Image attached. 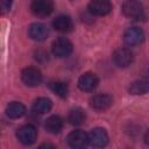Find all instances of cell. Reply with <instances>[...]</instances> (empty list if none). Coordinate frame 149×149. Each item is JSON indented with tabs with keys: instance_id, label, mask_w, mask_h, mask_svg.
<instances>
[{
	"instance_id": "1",
	"label": "cell",
	"mask_w": 149,
	"mask_h": 149,
	"mask_svg": "<svg viewBox=\"0 0 149 149\" xmlns=\"http://www.w3.org/2000/svg\"><path fill=\"white\" fill-rule=\"evenodd\" d=\"M123 14L132 20H141L144 16V10L142 3L136 0H128L122 5Z\"/></svg>"
},
{
	"instance_id": "2",
	"label": "cell",
	"mask_w": 149,
	"mask_h": 149,
	"mask_svg": "<svg viewBox=\"0 0 149 149\" xmlns=\"http://www.w3.org/2000/svg\"><path fill=\"white\" fill-rule=\"evenodd\" d=\"M88 143V135L81 129L73 130L68 136V144L71 149H85Z\"/></svg>"
},
{
	"instance_id": "3",
	"label": "cell",
	"mask_w": 149,
	"mask_h": 149,
	"mask_svg": "<svg viewBox=\"0 0 149 149\" xmlns=\"http://www.w3.org/2000/svg\"><path fill=\"white\" fill-rule=\"evenodd\" d=\"M16 137L21 143H23L26 146L33 144L36 141L37 130L33 125H24V126H22L17 129Z\"/></svg>"
},
{
	"instance_id": "4",
	"label": "cell",
	"mask_w": 149,
	"mask_h": 149,
	"mask_svg": "<svg viewBox=\"0 0 149 149\" xmlns=\"http://www.w3.org/2000/svg\"><path fill=\"white\" fill-rule=\"evenodd\" d=\"M72 52V43L65 37H58L52 42V54L59 58L68 57Z\"/></svg>"
},
{
	"instance_id": "5",
	"label": "cell",
	"mask_w": 149,
	"mask_h": 149,
	"mask_svg": "<svg viewBox=\"0 0 149 149\" xmlns=\"http://www.w3.org/2000/svg\"><path fill=\"white\" fill-rule=\"evenodd\" d=\"M144 33L139 27H130L125 31L123 41L128 47H135L143 42Z\"/></svg>"
},
{
	"instance_id": "6",
	"label": "cell",
	"mask_w": 149,
	"mask_h": 149,
	"mask_svg": "<svg viewBox=\"0 0 149 149\" xmlns=\"http://www.w3.org/2000/svg\"><path fill=\"white\" fill-rule=\"evenodd\" d=\"M88 141L94 148H104L108 143V134L104 128H94L88 134Z\"/></svg>"
},
{
	"instance_id": "7",
	"label": "cell",
	"mask_w": 149,
	"mask_h": 149,
	"mask_svg": "<svg viewBox=\"0 0 149 149\" xmlns=\"http://www.w3.org/2000/svg\"><path fill=\"white\" fill-rule=\"evenodd\" d=\"M113 61L119 68H127L134 61V55L128 48H120L113 55Z\"/></svg>"
},
{
	"instance_id": "8",
	"label": "cell",
	"mask_w": 149,
	"mask_h": 149,
	"mask_svg": "<svg viewBox=\"0 0 149 149\" xmlns=\"http://www.w3.org/2000/svg\"><path fill=\"white\" fill-rule=\"evenodd\" d=\"M22 81L30 87L37 86L42 81V74L36 68H26L21 73Z\"/></svg>"
},
{
	"instance_id": "9",
	"label": "cell",
	"mask_w": 149,
	"mask_h": 149,
	"mask_svg": "<svg viewBox=\"0 0 149 149\" xmlns=\"http://www.w3.org/2000/svg\"><path fill=\"white\" fill-rule=\"evenodd\" d=\"M30 9L37 16H48L54 10V3L50 0H35L31 2Z\"/></svg>"
},
{
	"instance_id": "10",
	"label": "cell",
	"mask_w": 149,
	"mask_h": 149,
	"mask_svg": "<svg viewBox=\"0 0 149 149\" xmlns=\"http://www.w3.org/2000/svg\"><path fill=\"white\" fill-rule=\"evenodd\" d=\"M98 83H99V79L94 73L85 72L78 79V87L81 91L90 92V91H93L98 86Z\"/></svg>"
},
{
	"instance_id": "11",
	"label": "cell",
	"mask_w": 149,
	"mask_h": 149,
	"mask_svg": "<svg viewBox=\"0 0 149 149\" xmlns=\"http://www.w3.org/2000/svg\"><path fill=\"white\" fill-rule=\"evenodd\" d=\"M112 10V5L106 0H93L88 3V12L97 16L107 15Z\"/></svg>"
},
{
	"instance_id": "12",
	"label": "cell",
	"mask_w": 149,
	"mask_h": 149,
	"mask_svg": "<svg viewBox=\"0 0 149 149\" xmlns=\"http://www.w3.org/2000/svg\"><path fill=\"white\" fill-rule=\"evenodd\" d=\"M113 102V99L109 94H95L90 99V105L97 111L107 109Z\"/></svg>"
},
{
	"instance_id": "13",
	"label": "cell",
	"mask_w": 149,
	"mask_h": 149,
	"mask_svg": "<svg viewBox=\"0 0 149 149\" xmlns=\"http://www.w3.org/2000/svg\"><path fill=\"white\" fill-rule=\"evenodd\" d=\"M54 28L59 33H69L73 28L72 20L68 15H59L52 21Z\"/></svg>"
},
{
	"instance_id": "14",
	"label": "cell",
	"mask_w": 149,
	"mask_h": 149,
	"mask_svg": "<svg viewBox=\"0 0 149 149\" xmlns=\"http://www.w3.org/2000/svg\"><path fill=\"white\" fill-rule=\"evenodd\" d=\"M29 36L34 40V41H44L48 36V28L40 22L33 23L29 27Z\"/></svg>"
},
{
	"instance_id": "15",
	"label": "cell",
	"mask_w": 149,
	"mask_h": 149,
	"mask_svg": "<svg viewBox=\"0 0 149 149\" xmlns=\"http://www.w3.org/2000/svg\"><path fill=\"white\" fill-rule=\"evenodd\" d=\"M26 113V107L23 104L19 101H13L10 102L7 108H6V114L10 119H19Z\"/></svg>"
},
{
	"instance_id": "16",
	"label": "cell",
	"mask_w": 149,
	"mask_h": 149,
	"mask_svg": "<svg viewBox=\"0 0 149 149\" xmlns=\"http://www.w3.org/2000/svg\"><path fill=\"white\" fill-rule=\"evenodd\" d=\"M129 92L132 94H144L149 92V77H144L134 81L129 87Z\"/></svg>"
},
{
	"instance_id": "17",
	"label": "cell",
	"mask_w": 149,
	"mask_h": 149,
	"mask_svg": "<svg viewBox=\"0 0 149 149\" xmlns=\"http://www.w3.org/2000/svg\"><path fill=\"white\" fill-rule=\"evenodd\" d=\"M45 128L51 134H57L63 128V120L58 115H51L45 120Z\"/></svg>"
},
{
	"instance_id": "18",
	"label": "cell",
	"mask_w": 149,
	"mask_h": 149,
	"mask_svg": "<svg viewBox=\"0 0 149 149\" xmlns=\"http://www.w3.org/2000/svg\"><path fill=\"white\" fill-rule=\"evenodd\" d=\"M85 118L86 115H85L84 109H81L80 107H74L69 112L68 121L73 126H79L85 121Z\"/></svg>"
},
{
	"instance_id": "19",
	"label": "cell",
	"mask_w": 149,
	"mask_h": 149,
	"mask_svg": "<svg viewBox=\"0 0 149 149\" xmlns=\"http://www.w3.org/2000/svg\"><path fill=\"white\" fill-rule=\"evenodd\" d=\"M51 106H52V102H51L50 99L38 98V99L35 100V102L33 105V109L38 114H44V113H47L51 109Z\"/></svg>"
},
{
	"instance_id": "20",
	"label": "cell",
	"mask_w": 149,
	"mask_h": 149,
	"mask_svg": "<svg viewBox=\"0 0 149 149\" xmlns=\"http://www.w3.org/2000/svg\"><path fill=\"white\" fill-rule=\"evenodd\" d=\"M49 87H50V90H51L55 94H57V95L61 97V98H65V97L68 95V93H69V87H68V85H66L65 83H63V81H59V80L51 81V83L49 84Z\"/></svg>"
},
{
	"instance_id": "21",
	"label": "cell",
	"mask_w": 149,
	"mask_h": 149,
	"mask_svg": "<svg viewBox=\"0 0 149 149\" xmlns=\"http://www.w3.org/2000/svg\"><path fill=\"white\" fill-rule=\"evenodd\" d=\"M0 7H1L2 13H5V12L9 10V8H10V2H9V1H6V0H2V1L0 2Z\"/></svg>"
},
{
	"instance_id": "22",
	"label": "cell",
	"mask_w": 149,
	"mask_h": 149,
	"mask_svg": "<svg viewBox=\"0 0 149 149\" xmlns=\"http://www.w3.org/2000/svg\"><path fill=\"white\" fill-rule=\"evenodd\" d=\"M38 149H57V148L51 143H43L38 147Z\"/></svg>"
},
{
	"instance_id": "23",
	"label": "cell",
	"mask_w": 149,
	"mask_h": 149,
	"mask_svg": "<svg viewBox=\"0 0 149 149\" xmlns=\"http://www.w3.org/2000/svg\"><path fill=\"white\" fill-rule=\"evenodd\" d=\"M146 140H147V143L149 144V132L147 133V137H146Z\"/></svg>"
}]
</instances>
